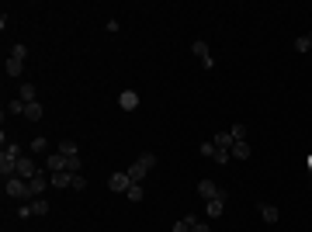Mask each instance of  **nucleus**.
I'll return each instance as SVG.
<instances>
[{
    "label": "nucleus",
    "instance_id": "5",
    "mask_svg": "<svg viewBox=\"0 0 312 232\" xmlns=\"http://www.w3.org/2000/svg\"><path fill=\"white\" fill-rule=\"evenodd\" d=\"M4 191L11 194V197H18V201H32L35 194H32V184L24 180V177H11V180H4Z\"/></svg>",
    "mask_w": 312,
    "mask_h": 232
},
{
    "label": "nucleus",
    "instance_id": "26",
    "mask_svg": "<svg viewBox=\"0 0 312 232\" xmlns=\"http://www.w3.org/2000/svg\"><path fill=\"white\" fill-rule=\"evenodd\" d=\"M229 156H233V153H226V149H219V146H215V156H212V163H219V167H226V163H229Z\"/></svg>",
    "mask_w": 312,
    "mask_h": 232
},
{
    "label": "nucleus",
    "instance_id": "28",
    "mask_svg": "<svg viewBox=\"0 0 312 232\" xmlns=\"http://www.w3.org/2000/svg\"><path fill=\"white\" fill-rule=\"evenodd\" d=\"M83 187H87V177L77 174V177H73V191H83Z\"/></svg>",
    "mask_w": 312,
    "mask_h": 232
},
{
    "label": "nucleus",
    "instance_id": "12",
    "mask_svg": "<svg viewBox=\"0 0 312 232\" xmlns=\"http://www.w3.org/2000/svg\"><path fill=\"white\" fill-rule=\"evenodd\" d=\"M28 184H32V194H35V197H42V191H45V187H52V184H49V174H45V170H39V174L32 177Z\"/></svg>",
    "mask_w": 312,
    "mask_h": 232
},
{
    "label": "nucleus",
    "instance_id": "1",
    "mask_svg": "<svg viewBox=\"0 0 312 232\" xmlns=\"http://www.w3.org/2000/svg\"><path fill=\"white\" fill-rule=\"evenodd\" d=\"M45 174H83V159L80 156L49 153L45 156Z\"/></svg>",
    "mask_w": 312,
    "mask_h": 232
},
{
    "label": "nucleus",
    "instance_id": "14",
    "mask_svg": "<svg viewBox=\"0 0 312 232\" xmlns=\"http://www.w3.org/2000/svg\"><path fill=\"white\" fill-rule=\"evenodd\" d=\"M73 177L77 174H49V184L59 187V191H66V187H73Z\"/></svg>",
    "mask_w": 312,
    "mask_h": 232
},
{
    "label": "nucleus",
    "instance_id": "15",
    "mask_svg": "<svg viewBox=\"0 0 312 232\" xmlns=\"http://www.w3.org/2000/svg\"><path fill=\"white\" fill-rule=\"evenodd\" d=\"M212 142L219 146V149H226V153H233V132H215Z\"/></svg>",
    "mask_w": 312,
    "mask_h": 232
},
{
    "label": "nucleus",
    "instance_id": "10",
    "mask_svg": "<svg viewBox=\"0 0 312 232\" xmlns=\"http://www.w3.org/2000/svg\"><path fill=\"white\" fill-rule=\"evenodd\" d=\"M198 194H201V201H212L222 194V187L215 184V180H198Z\"/></svg>",
    "mask_w": 312,
    "mask_h": 232
},
{
    "label": "nucleus",
    "instance_id": "22",
    "mask_svg": "<svg viewBox=\"0 0 312 232\" xmlns=\"http://www.w3.org/2000/svg\"><path fill=\"white\" fill-rule=\"evenodd\" d=\"M229 132H233V142H243V139L250 136V128H246L243 121H236V125H233V128H229Z\"/></svg>",
    "mask_w": 312,
    "mask_h": 232
},
{
    "label": "nucleus",
    "instance_id": "8",
    "mask_svg": "<svg viewBox=\"0 0 312 232\" xmlns=\"http://www.w3.org/2000/svg\"><path fill=\"white\" fill-rule=\"evenodd\" d=\"M108 187H111L115 194H125L129 187H132V177L125 174V170H121V174H111V177H108Z\"/></svg>",
    "mask_w": 312,
    "mask_h": 232
},
{
    "label": "nucleus",
    "instance_id": "11",
    "mask_svg": "<svg viewBox=\"0 0 312 232\" xmlns=\"http://www.w3.org/2000/svg\"><path fill=\"white\" fill-rule=\"evenodd\" d=\"M118 108H121V111H136L139 108V94L136 90H121V94H118Z\"/></svg>",
    "mask_w": 312,
    "mask_h": 232
},
{
    "label": "nucleus",
    "instance_id": "29",
    "mask_svg": "<svg viewBox=\"0 0 312 232\" xmlns=\"http://www.w3.org/2000/svg\"><path fill=\"white\" fill-rule=\"evenodd\" d=\"M191 232H212V229H208L205 222H195V229H191Z\"/></svg>",
    "mask_w": 312,
    "mask_h": 232
},
{
    "label": "nucleus",
    "instance_id": "23",
    "mask_svg": "<svg viewBox=\"0 0 312 232\" xmlns=\"http://www.w3.org/2000/svg\"><path fill=\"white\" fill-rule=\"evenodd\" d=\"M24 118H28V121H42V104H39V101L24 108Z\"/></svg>",
    "mask_w": 312,
    "mask_h": 232
},
{
    "label": "nucleus",
    "instance_id": "20",
    "mask_svg": "<svg viewBox=\"0 0 312 232\" xmlns=\"http://www.w3.org/2000/svg\"><path fill=\"white\" fill-rule=\"evenodd\" d=\"M59 153L63 156H80V146L73 142V139H63V142H59Z\"/></svg>",
    "mask_w": 312,
    "mask_h": 232
},
{
    "label": "nucleus",
    "instance_id": "17",
    "mask_svg": "<svg viewBox=\"0 0 312 232\" xmlns=\"http://www.w3.org/2000/svg\"><path fill=\"white\" fill-rule=\"evenodd\" d=\"M257 212H260V218H264V222H267V225H274V222H277V218H281V212H277V208H274V205H260V208H257Z\"/></svg>",
    "mask_w": 312,
    "mask_h": 232
},
{
    "label": "nucleus",
    "instance_id": "24",
    "mask_svg": "<svg viewBox=\"0 0 312 232\" xmlns=\"http://www.w3.org/2000/svg\"><path fill=\"white\" fill-rule=\"evenodd\" d=\"M309 49H312V31L302 35V39H295V52H309Z\"/></svg>",
    "mask_w": 312,
    "mask_h": 232
},
{
    "label": "nucleus",
    "instance_id": "9",
    "mask_svg": "<svg viewBox=\"0 0 312 232\" xmlns=\"http://www.w3.org/2000/svg\"><path fill=\"white\" fill-rule=\"evenodd\" d=\"M226 201H229V194L222 191L219 197H212V201H205V212H208V218H219V215L226 212Z\"/></svg>",
    "mask_w": 312,
    "mask_h": 232
},
{
    "label": "nucleus",
    "instance_id": "3",
    "mask_svg": "<svg viewBox=\"0 0 312 232\" xmlns=\"http://www.w3.org/2000/svg\"><path fill=\"white\" fill-rule=\"evenodd\" d=\"M153 167H156V153H142V156L136 159V163H132L129 170H125V174L132 177V184H142V180H146V174H149Z\"/></svg>",
    "mask_w": 312,
    "mask_h": 232
},
{
    "label": "nucleus",
    "instance_id": "7",
    "mask_svg": "<svg viewBox=\"0 0 312 232\" xmlns=\"http://www.w3.org/2000/svg\"><path fill=\"white\" fill-rule=\"evenodd\" d=\"M191 52L201 59V66H205V70H215V56H212V49H208V42H205V39L191 42Z\"/></svg>",
    "mask_w": 312,
    "mask_h": 232
},
{
    "label": "nucleus",
    "instance_id": "18",
    "mask_svg": "<svg viewBox=\"0 0 312 232\" xmlns=\"http://www.w3.org/2000/svg\"><path fill=\"white\" fill-rule=\"evenodd\" d=\"M195 222H198V215H184V218H177V222H174V232H191V229H195Z\"/></svg>",
    "mask_w": 312,
    "mask_h": 232
},
{
    "label": "nucleus",
    "instance_id": "13",
    "mask_svg": "<svg viewBox=\"0 0 312 232\" xmlns=\"http://www.w3.org/2000/svg\"><path fill=\"white\" fill-rule=\"evenodd\" d=\"M35 174H39V170H35V159H32V156H21V159H18V177L32 180Z\"/></svg>",
    "mask_w": 312,
    "mask_h": 232
},
{
    "label": "nucleus",
    "instance_id": "21",
    "mask_svg": "<svg viewBox=\"0 0 312 232\" xmlns=\"http://www.w3.org/2000/svg\"><path fill=\"white\" fill-rule=\"evenodd\" d=\"M125 197H129V201H142V197H146V187H142V184H132V187H129V191H125Z\"/></svg>",
    "mask_w": 312,
    "mask_h": 232
},
{
    "label": "nucleus",
    "instance_id": "16",
    "mask_svg": "<svg viewBox=\"0 0 312 232\" xmlns=\"http://www.w3.org/2000/svg\"><path fill=\"white\" fill-rule=\"evenodd\" d=\"M250 153H254L250 139H243V142H233V156H236V159H250Z\"/></svg>",
    "mask_w": 312,
    "mask_h": 232
},
{
    "label": "nucleus",
    "instance_id": "2",
    "mask_svg": "<svg viewBox=\"0 0 312 232\" xmlns=\"http://www.w3.org/2000/svg\"><path fill=\"white\" fill-rule=\"evenodd\" d=\"M21 146H14V142H7L4 149H0V174H4V180H11V177H18V159H21Z\"/></svg>",
    "mask_w": 312,
    "mask_h": 232
},
{
    "label": "nucleus",
    "instance_id": "25",
    "mask_svg": "<svg viewBox=\"0 0 312 232\" xmlns=\"http://www.w3.org/2000/svg\"><path fill=\"white\" fill-rule=\"evenodd\" d=\"M24 108H28V104H24L21 97H14V101H7V111H11V115H24Z\"/></svg>",
    "mask_w": 312,
    "mask_h": 232
},
{
    "label": "nucleus",
    "instance_id": "6",
    "mask_svg": "<svg viewBox=\"0 0 312 232\" xmlns=\"http://www.w3.org/2000/svg\"><path fill=\"white\" fill-rule=\"evenodd\" d=\"M49 208H52V205H49L45 197H32L28 205H21V208H18V215H21V218H32V215H49Z\"/></svg>",
    "mask_w": 312,
    "mask_h": 232
},
{
    "label": "nucleus",
    "instance_id": "27",
    "mask_svg": "<svg viewBox=\"0 0 312 232\" xmlns=\"http://www.w3.org/2000/svg\"><path fill=\"white\" fill-rule=\"evenodd\" d=\"M32 149H35V153H45V149H49V139H45V136H39L35 142H32Z\"/></svg>",
    "mask_w": 312,
    "mask_h": 232
},
{
    "label": "nucleus",
    "instance_id": "4",
    "mask_svg": "<svg viewBox=\"0 0 312 232\" xmlns=\"http://www.w3.org/2000/svg\"><path fill=\"white\" fill-rule=\"evenodd\" d=\"M24 59H28V45L18 42L14 49H11V56L4 62V70H7V77H21V70H24Z\"/></svg>",
    "mask_w": 312,
    "mask_h": 232
},
{
    "label": "nucleus",
    "instance_id": "19",
    "mask_svg": "<svg viewBox=\"0 0 312 232\" xmlns=\"http://www.w3.org/2000/svg\"><path fill=\"white\" fill-rule=\"evenodd\" d=\"M18 97L24 104H35V83H21L18 87Z\"/></svg>",
    "mask_w": 312,
    "mask_h": 232
}]
</instances>
